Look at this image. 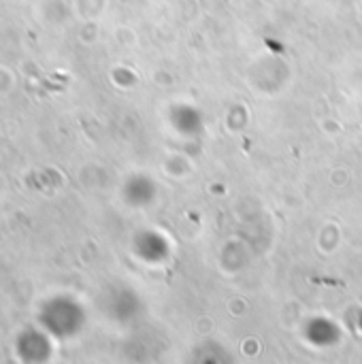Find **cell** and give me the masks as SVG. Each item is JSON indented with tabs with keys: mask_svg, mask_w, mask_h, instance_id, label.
Wrapping results in <instances>:
<instances>
[{
	"mask_svg": "<svg viewBox=\"0 0 362 364\" xmlns=\"http://www.w3.org/2000/svg\"><path fill=\"white\" fill-rule=\"evenodd\" d=\"M307 337L315 345H330L339 339V328L330 319H313L307 326Z\"/></svg>",
	"mask_w": 362,
	"mask_h": 364,
	"instance_id": "3957f363",
	"label": "cell"
},
{
	"mask_svg": "<svg viewBox=\"0 0 362 364\" xmlns=\"http://www.w3.org/2000/svg\"><path fill=\"white\" fill-rule=\"evenodd\" d=\"M141 243H143V247H141V256H143L145 260L160 262V260L169 258V250L171 247H169V241L162 234H156V232L143 234Z\"/></svg>",
	"mask_w": 362,
	"mask_h": 364,
	"instance_id": "7a4b0ae2",
	"label": "cell"
},
{
	"mask_svg": "<svg viewBox=\"0 0 362 364\" xmlns=\"http://www.w3.org/2000/svg\"><path fill=\"white\" fill-rule=\"evenodd\" d=\"M171 121L181 134H196L203 128V119H200V115L192 107H175Z\"/></svg>",
	"mask_w": 362,
	"mask_h": 364,
	"instance_id": "6da1fadb",
	"label": "cell"
}]
</instances>
